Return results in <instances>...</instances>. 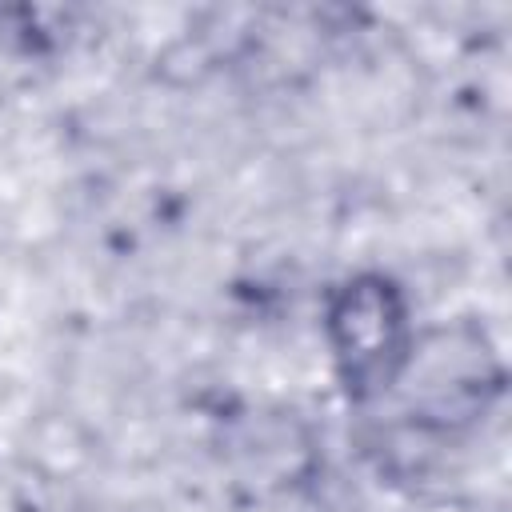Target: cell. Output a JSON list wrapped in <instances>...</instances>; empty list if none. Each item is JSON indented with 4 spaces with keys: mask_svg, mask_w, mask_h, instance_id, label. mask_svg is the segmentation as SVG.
<instances>
[{
    "mask_svg": "<svg viewBox=\"0 0 512 512\" xmlns=\"http://www.w3.org/2000/svg\"><path fill=\"white\" fill-rule=\"evenodd\" d=\"M332 328H336V348L356 384H384L392 376V364L400 360L404 320L388 288L380 284L348 288L332 312Z\"/></svg>",
    "mask_w": 512,
    "mask_h": 512,
    "instance_id": "6da1fadb",
    "label": "cell"
}]
</instances>
